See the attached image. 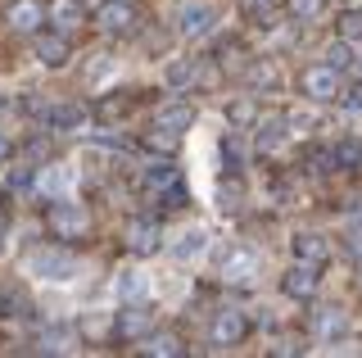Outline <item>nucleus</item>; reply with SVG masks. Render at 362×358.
<instances>
[{
  "mask_svg": "<svg viewBox=\"0 0 362 358\" xmlns=\"http://www.w3.org/2000/svg\"><path fill=\"white\" fill-rule=\"evenodd\" d=\"M54 23H59V28H73L77 23V5H59V9H54Z\"/></svg>",
  "mask_w": 362,
  "mask_h": 358,
  "instance_id": "27",
  "label": "nucleus"
},
{
  "mask_svg": "<svg viewBox=\"0 0 362 358\" xmlns=\"http://www.w3.org/2000/svg\"><path fill=\"white\" fill-rule=\"evenodd\" d=\"M50 222H54L59 236H82V231H86V214H82V209H73V204H59L50 214Z\"/></svg>",
  "mask_w": 362,
  "mask_h": 358,
  "instance_id": "6",
  "label": "nucleus"
},
{
  "mask_svg": "<svg viewBox=\"0 0 362 358\" xmlns=\"http://www.w3.org/2000/svg\"><path fill=\"white\" fill-rule=\"evenodd\" d=\"M235 195H240V186H235V182H222V186H218V204L226 209V214H231V209L240 204V200H235Z\"/></svg>",
  "mask_w": 362,
  "mask_h": 358,
  "instance_id": "22",
  "label": "nucleus"
},
{
  "mask_svg": "<svg viewBox=\"0 0 362 358\" xmlns=\"http://www.w3.org/2000/svg\"><path fill=\"white\" fill-rule=\"evenodd\" d=\"M254 267H258V254L254 250H240V254H231V259H226V277H231V282H240V277H254Z\"/></svg>",
  "mask_w": 362,
  "mask_h": 358,
  "instance_id": "9",
  "label": "nucleus"
},
{
  "mask_svg": "<svg viewBox=\"0 0 362 358\" xmlns=\"http://www.w3.org/2000/svg\"><path fill=\"white\" fill-rule=\"evenodd\" d=\"M313 286H317V272H313V267H294V272L286 277V290H290V295H313Z\"/></svg>",
  "mask_w": 362,
  "mask_h": 358,
  "instance_id": "13",
  "label": "nucleus"
},
{
  "mask_svg": "<svg viewBox=\"0 0 362 358\" xmlns=\"http://www.w3.org/2000/svg\"><path fill=\"white\" fill-rule=\"evenodd\" d=\"M37 23H41V5H37V0H23V5H14V28L32 32Z\"/></svg>",
  "mask_w": 362,
  "mask_h": 358,
  "instance_id": "15",
  "label": "nucleus"
},
{
  "mask_svg": "<svg viewBox=\"0 0 362 358\" xmlns=\"http://www.w3.org/2000/svg\"><path fill=\"white\" fill-rule=\"evenodd\" d=\"M339 327H344V313H339V308H331L322 322H317V331H322V335H335Z\"/></svg>",
  "mask_w": 362,
  "mask_h": 358,
  "instance_id": "23",
  "label": "nucleus"
},
{
  "mask_svg": "<svg viewBox=\"0 0 362 358\" xmlns=\"http://www.w3.org/2000/svg\"><path fill=\"white\" fill-rule=\"evenodd\" d=\"M344 105H349V109H362V91H354V96H344Z\"/></svg>",
  "mask_w": 362,
  "mask_h": 358,
  "instance_id": "31",
  "label": "nucleus"
},
{
  "mask_svg": "<svg viewBox=\"0 0 362 358\" xmlns=\"http://www.w3.org/2000/svg\"><path fill=\"white\" fill-rule=\"evenodd\" d=\"M168 82H173V86L190 82V64H173V69H168Z\"/></svg>",
  "mask_w": 362,
  "mask_h": 358,
  "instance_id": "29",
  "label": "nucleus"
},
{
  "mask_svg": "<svg viewBox=\"0 0 362 358\" xmlns=\"http://www.w3.org/2000/svg\"><path fill=\"white\" fill-rule=\"evenodd\" d=\"M213 23H218V14H213L209 5H186L181 9V32H186V37H209L213 32Z\"/></svg>",
  "mask_w": 362,
  "mask_h": 358,
  "instance_id": "3",
  "label": "nucleus"
},
{
  "mask_svg": "<svg viewBox=\"0 0 362 358\" xmlns=\"http://www.w3.org/2000/svg\"><path fill=\"white\" fill-rule=\"evenodd\" d=\"M339 159L354 163V168H362V141H344V145H339Z\"/></svg>",
  "mask_w": 362,
  "mask_h": 358,
  "instance_id": "24",
  "label": "nucleus"
},
{
  "mask_svg": "<svg viewBox=\"0 0 362 358\" xmlns=\"http://www.w3.org/2000/svg\"><path fill=\"white\" fill-rule=\"evenodd\" d=\"M118 295L122 299H141L145 295V272H122L118 277Z\"/></svg>",
  "mask_w": 362,
  "mask_h": 358,
  "instance_id": "17",
  "label": "nucleus"
},
{
  "mask_svg": "<svg viewBox=\"0 0 362 358\" xmlns=\"http://www.w3.org/2000/svg\"><path fill=\"white\" fill-rule=\"evenodd\" d=\"M294 250H299L303 263H322L326 259V241L322 236H294Z\"/></svg>",
  "mask_w": 362,
  "mask_h": 358,
  "instance_id": "10",
  "label": "nucleus"
},
{
  "mask_svg": "<svg viewBox=\"0 0 362 358\" xmlns=\"http://www.w3.org/2000/svg\"><path fill=\"white\" fill-rule=\"evenodd\" d=\"M82 118H86L82 105H54L50 109V122H54V127H64V132L68 127H82Z\"/></svg>",
  "mask_w": 362,
  "mask_h": 358,
  "instance_id": "12",
  "label": "nucleus"
},
{
  "mask_svg": "<svg viewBox=\"0 0 362 358\" xmlns=\"http://www.w3.org/2000/svg\"><path fill=\"white\" fill-rule=\"evenodd\" d=\"M122 327H127V331H145V327H150V313H127Z\"/></svg>",
  "mask_w": 362,
  "mask_h": 358,
  "instance_id": "28",
  "label": "nucleus"
},
{
  "mask_svg": "<svg viewBox=\"0 0 362 358\" xmlns=\"http://www.w3.org/2000/svg\"><path fill=\"white\" fill-rule=\"evenodd\" d=\"M213 345H231V340H240L245 335V318H240V308H226L218 322H213Z\"/></svg>",
  "mask_w": 362,
  "mask_h": 358,
  "instance_id": "5",
  "label": "nucleus"
},
{
  "mask_svg": "<svg viewBox=\"0 0 362 358\" xmlns=\"http://www.w3.org/2000/svg\"><path fill=\"white\" fill-rule=\"evenodd\" d=\"M127 245H132L136 254H154V250H158V227H154V222H136L132 236H127Z\"/></svg>",
  "mask_w": 362,
  "mask_h": 358,
  "instance_id": "8",
  "label": "nucleus"
},
{
  "mask_svg": "<svg viewBox=\"0 0 362 358\" xmlns=\"http://www.w3.org/2000/svg\"><path fill=\"white\" fill-rule=\"evenodd\" d=\"M68 186H73V168H50V173L41 177V191L45 195H64Z\"/></svg>",
  "mask_w": 362,
  "mask_h": 358,
  "instance_id": "11",
  "label": "nucleus"
},
{
  "mask_svg": "<svg viewBox=\"0 0 362 358\" xmlns=\"http://www.w3.org/2000/svg\"><path fill=\"white\" fill-rule=\"evenodd\" d=\"M28 272L41 277V282H73V277L82 272V263H77L73 254H59V250H37L28 259Z\"/></svg>",
  "mask_w": 362,
  "mask_h": 358,
  "instance_id": "1",
  "label": "nucleus"
},
{
  "mask_svg": "<svg viewBox=\"0 0 362 358\" xmlns=\"http://www.w3.org/2000/svg\"><path fill=\"white\" fill-rule=\"evenodd\" d=\"M349 254H354V259H362V231H354V236H349Z\"/></svg>",
  "mask_w": 362,
  "mask_h": 358,
  "instance_id": "30",
  "label": "nucleus"
},
{
  "mask_svg": "<svg viewBox=\"0 0 362 358\" xmlns=\"http://www.w3.org/2000/svg\"><path fill=\"white\" fill-rule=\"evenodd\" d=\"M5 150H9V141H5V137H0V159H5Z\"/></svg>",
  "mask_w": 362,
  "mask_h": 358,
  "instance_id": "32",
  "label": "nucleus"
},
{
  "mask_svg": "<svg viewBox=\"0 0 362 358\" xmlns=\"http://www.w3.org/2000/svg\"><path fill=\"white\" fill-rule=\"evenodd\" d=\"M37 54H41V59H45V64H64V59H68V50H64V41H41V46H37Z\"/></svg>",
  "mask_w": 362,
  "mask_h": 358,
  "instance_id": "20",
  "label": "nucleus"
},
{
  "mask_svg": "<svg viewBox=\"0 0 362 358\" xmlns=\"http://www.w3.org/2000/svg\"><path fill=\"white\" fill-rule=\"evenodd\" d=\"M249 82H254L258 91H272V86H281V73L272 69V64H258V69L249 73Z\"/></svg>",
  "mask_w": 362,
  "mask_h": 358,
  "instance_id": "18",
  "label": "nucleus"
},
{
  "mask_svg": "<svg viewBox=\"0 0 362 358\" xmlns=\"http://www.w3.org/2000/svg\"><path fill=\"white\" fill-rule=\"evenodd\" d=\"M132 5H122V0H109V5H100V14H95V23L105 28V32H127L132 28Z\"/></svg>",
  "mask_w": 362,
  "mask_h": 358,
  "instance_id": "4",
  "label": "nucleus"
},
{
  "mask_svg": "<svg viewBox=\"0 0 362 358\" xmlns=\"http://www.w3.org/2000/svg\"><path fill=\"white\" fill-rule=\"evenodd\" d=\"M349 59H354V41H339V46L326 50V64H331V69H344Z\"/></svg>",
  "mask_w": 362,
  "mask_h": 358,
  "instance_id": "19",
  "label": "nucleus"
},
{
  "mask_svg": "<svg viewBox=\"0 0 362 358\" xmlns=\"http://www.w3.org/2000/svg\"><path fill=\"white\" fill-rule=\"evenodd\" d=\"M141 350H145V354H181V345L173 340V335H154V340L141 345Z\"/></svg>",
  "mask_w": 362,
  "mask_h": 358,
  "instance_id": "21",
  "label": "nucleus"
},
{
  "mask_svg": "<svg viewBox=\"0 0 362 358\" xmlns=\"http://www.w3.org/2000/svg\"><path fill=\"white\" fill-rule=\"evenodd\" d=\"M290 5H294V18H313L322 9V0H290Z\"/></svg>",
  "mask_w": 362,
  "mask_h": 358,
  "instance_id": "26",
  "label": "nucleus"
},
{
  "mask_svg": "<svg viewBox=\"0 0 362 358\" xmlns=\"http://www.w3.org/2000/svg\"><path fill=\"white\" fill-rule=\"evenodd\" d=\"M209 250V231L204 227H190V231H181V241L168 245V254H173L177 263H190V259H199V254Z\"/></svg>",
  "mask_w": 362,
  "mask_h": 358,
  "instance_id": "2",
  "label": "nucleus"
},
{
  "mask_svg": "<svg viewBox=\"0 0 362 358\" xmlns=\"http://www.w3.org/2000/svg\"><path fill=\"white\" fill-rule=\"evenodd\" d=\"M0 105H5V100H0Z\"/></svg>",
  "mask_w": 362,
  "mask_h": 358,
  "instance_id": "33",
  "label": "nucleus"
},
{
  "mask_svg": "<svg viewBox=\"0 0 362 358\" xmlns=\"http://www.w3.org/2000/svg\"><path fill=\"white\" fill-rule=\"evenodd\" d=\"M281 141H286V122H281V118H276V122H263V132H258V150L272 154Z\"/></svg>",
  "mask_w": 362,
  "mask_h": 358,
  "instance_id": "16",
  "label": "nucleus"
},
{
  "mask_svg": "<svg viewBox=\"0 0 362 358\" xmlns=\"http://www.w3.org/2000/svg\"><path fill=\"white\" fill-rule=\"evenodd\" d=\"M344 41H362V14H344Z\"/></svg>",
  "mask_w": 362,
  "mask_h": 358,
  "instance_id": "25",
  "label": "nucleus"
},
{
  "mask_svg": "<svg viewBox=\"0 0 362 358\" xmlns=\"http://www.w3.org/2000/svg\"><path fill=\"white\" fill-rule=\"evenodd\" d=\"M303 86H308L313 100H331V96H335V73H331V69H308Z\"/></svg>",
  "mask_w": 362,
  "mask_h": 358,
  "instance_id": "7",
  "label": "nucleus"
},
{
  "mask_svg": "<svg viewBox=\"0 0 362 358\" xmlns=\"http://www.w3.org/2000/svg\"><path fill=\"white\" fill-rule=\"evenodd\" d=\"M190 118H195V109H190V105H173V109H163V114H158V122H163V132H181Z\"/></svg>",
  "mask_w": 362,
  "mask_h": 358,
  "instance_id": "14",
  "label": "nucleus"
}]
</instances>
